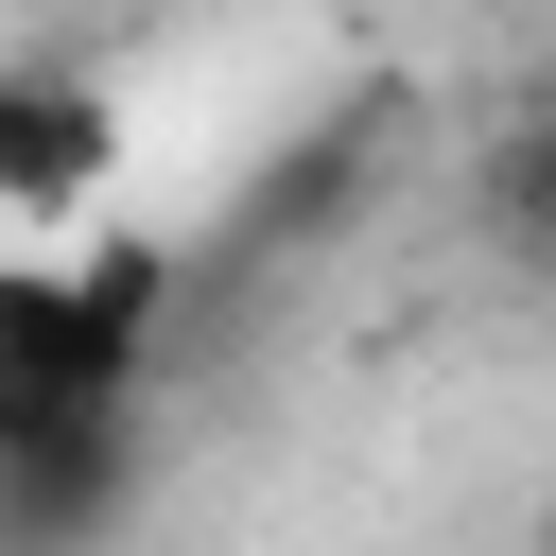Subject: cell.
I'll return each instance as SVG.
<instances>
[{"mask_svg":"<svg viewBox=\"0 0 556 556\" xmlns=\"http://www.w3.org/2000/svg\"><path fill=\"white\" fill-rule=\"evenodd\" d=\"M139 382H156V348H139V330H104L87 261H35V243H0V434H35V417H87V400H139Z\"/></svg>","mask_w":556,"mask_h":556,"instance_id":"7a4b0ae2","label":"cell"},{"mask_svg":"<svg viewBox=\"0 0 556 556\" xmlns=\"http://www.w3.org/2000/svg\"><path fill=\"white\" fill-rule=\"evenodd\" d=\"M469 243L521 261V278H556V87H521V104L469 139Z\"/></svg>","mask_w":556,"mask_h":556,"instance_id":"5b68a950","label":"cell"},{"mask_svg":"<svg viewBox=\"0 0 556 556\" xmlns=\"http://www.w3.org/2000/svg\"><path fill=\"white\" fill-rule=\"evenodd\" d=\"M122 174V87L87 52H0V208H87Z\"/></svg>","mask_w":556,"mask_h":556,"instance_id":"277c9868","label":"cell"},{"mask_svg":"<svg viewBox=\"0 0 556 556\" xmlns=\"http://www.w3.org/2000/svg\"><path fill=\"white\" fill-rule=\"evenodd\" d=\"M122 521H139V400L0 434V556H104Z\"/></svg>","mask_w":556,"mask_h":556,"instance_id":"3957f363","label":"cell"},{"mask_svg":"<svg viewBox=\"0 0 556 556\" xmlns=\"http://www.w3.org/2000/svg\"><path fill=\"white\" fill-rule=\"evenodd\" d=\"M400 139H417V87L400 70H365V87H330L278 156H243V191H226V226H208V278H278V261H330L382 191H400Z\"/></svg>","mask_w":556,"mask_h":556,"instance_id":"6da1fadb","label":"cell"}]
</instances>
